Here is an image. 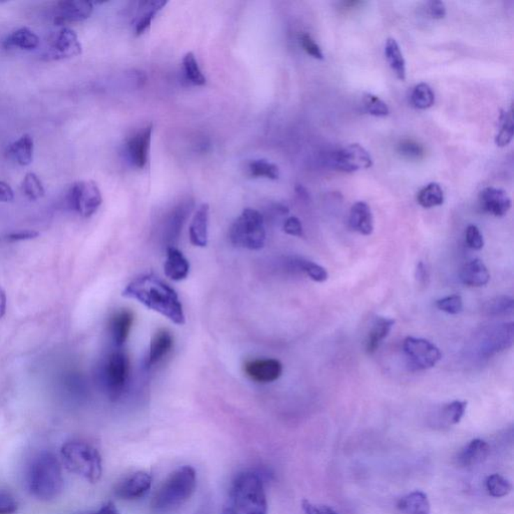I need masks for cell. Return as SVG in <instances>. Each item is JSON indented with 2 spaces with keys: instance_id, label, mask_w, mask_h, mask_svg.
Instances as JSON below:
<instances>
[{
  "instance_id": "6da1fadb",
  "label": "cell",
  "mask_w": 514,
  "mask_h": 514,
  "mask_svg": "<svg viewBox=\"0 0 514 514\" xmlns=\"http://www.w3.org/2000/svg\"><path fill=\"white\" fill-rule=\"evenodd\" d=\"M123 295L138 300L176 325L185 323L184 311L176 291L156 275L144 274L133 279L124 289Z\"/></svg>"
},
{
  "instance_id": "7a4b0ae2",
  "label": "cell",
  "mask_w": 514,
  "mask_h": 514,
  "mask_svg": "<svg viewBox=\"0 0 514 514\" xmlns=\"http://www.w3.org/2000/svg\"><path fill=\"white\" fill-rule=\"evenodd\" d=\"M27 485L32 497L48 501L61 494L64 488L61 463L52 452L38 454L29 463Z\"/></svg>"
},
{
  "instance_id": "3957f363",
  "label": "cell",
  "mask_w": 514,
  "mask_h": 514,
  "mask_svg": "<svg viewBox=\"0 0 514 514\" xmlns=\"http://www.w3.org/2000/svg\"><path fill=\"white\" fill-rule=\"evenodd\" d=\"M224 514H267L265 485L254 472H243L236 477Z\"/></svg>"
},
{
  "instance_id": "277c9868",
  "label": "cell",
  "mask_w": 514,
  "mask_h": 514,
  "mask_svg": "<svg viewBox=\"0 0 514 514\" xmlns=\"http://www.w3.org/2000/svg\"><path fill=\"white\" fill-rule=\"evenodd\" d=\"M196 471L191 466L178 468L163 482L154 495L151 506L157 513L176 511L189 500L196 488Z\"/></svg>"
},
{
  "instance_id": "5b68a950",
  "label": "cell",
  "mask_w": 514,
  "mask_h": 514,
  "mask_svg": "<svg viewBox=\"0 0 514 514\" xmlns=\"http://www.w3.org/2000/svg\"><path fill=\"white\" fill-rule=\"evenodd\" d=\"M61 454L68 471L80 475L91 483L100 480L103 473L102 456L95 447L73 440L64 444Z\"/></svg>"
},
{
  "instance_id": "8992f818",
  "label": "cell",
  "mask_w": 514,
  "mask_h": 514,
  "mask_svg": "<svg viewBox=\"0 0 514 514\" xmlns=\"http://www.w3.org/2000/svg\"><path fill=\"white\" fill-rule=\"evenodd\" d=\"M229 238L235 247L249 250L263 249L265 244V219L256 209L247 208L233 222Z\"/></svg>"
},
{
  "instance_id": "52a82bcc",
  "label": "cell",
  "mask_w": 514,
  "mask_h": 514,
  "mask_svg": "<svg viewBox=\"0 0 514 514\" xmlns=\"http://www.w3.org/2000/svg\"><path fill=\"white\" fill-rule=\"evenodd\" d=\"M403 350L408 366L413 371H424L433 368L442 358V353L437 346L428 339L419 337H406Z\"/></svg>"
},
{
  "instance_id": "ba28073f",
  "label": "cell",
  "mask_w": 514,
  "mask_h": 514,
  "mask_svg": "<svg viewBox=\"0 0 514 514\" xmlns=\"http://www.w3.org/2000/svg\"><path fill=\"white\" fill-rule=\"evenodd\" d=\"M68 202L80 216L89 218L102 205V193L94 181H79L71 187Z\"/></svg>"
},
{
  "instance_id": "9c48e42d",
  "label": "cell",
  "mask_w": 514,
  "mask_h": 514,
  "mask_svg": "<svg viewBox=\"0 0 514 514\" xmlns=\"http://www.w3.org/2000/svg\"><path fill=\"white\" fill-rule=\"evenodd\" d=\"M128 369L130 362L123 352L112 353L108 358L105 364L104 379L105 389L111 400H118L125 391Z\"/></svg>"
},
{
  "instance_id": "30bf717a",
  "label": "cell",
  "mask_w": 514,
  "mask_h": 514,
  "mask_svg": "<svg viewBox=\"0 0 514 514\" xmlns=\"http://www.w3.org/2000/svg\"><path fill=\"white\" fill-rule=\"evenodd\" d=\"M330 166L337 171L353 173L371 168L373 159L364 147L360 144H351L339 149L332 154Z\"/></svg>"
},
{
  "instance_id": "8fae6325",
  "label": "cell",
  "mask_w": 514,
  "mask_h": 514,
  "mask_svg": "<svg viewBox=\"0 0 514 514\" xmlns=\"http://www.w3.org/2000/svg\"><path fill=\"white\" fill-rule=\"evenodd\" d=\"M94 11L91 2L85 0H66L57 2L54 11V24L57 25L79 22L88 20Z\"/></svg>"
},
{
  "instance_id": "7c38bea8",
  "label": "cell",
  "mask_w": 514,
  "mask_h": 514,
  "mask_svg": "<svg viewBox=\"0 0 514 514\" xmlns=\"http://www.w3.org/2000/svg\"><path fill=\"white\" fill-rule=\"evenodd\" d=\"M151 486H152L151 474L145 471H138L126 477L123 481L118 483L115 488V494L124 500L139 499L149 492Z\"/></svg>"
},
{
  "instance_id": "4fadbf2b",
  "label": "cell",
  "mask_w": 514,
  "mask_h": 514,
  "mask_svg": "<svg viewBox=\"0 0 514 514\" xmlns=\"http://www.w3.org/2000/svg\"><path fill=\"white\" fill-rule=\"evenodd\" d=\"M244 373L256 383H272L279 380L282 374V364L275 359H257L244 365Z\"/></svg>"
},
{
  "instance_id": "5bb4252c",
  "label": "cell",
  "mask_w": 514,
  "mask_h": 514,
  "mask_svg": "<svg viewBox=\"0 0 514 514\" xmlns=\"http://www.w3.org/2000/svg\"><path fill=\"white\" fill-rule=\"evenodd\" d=\"M82 45L77 34L68 27L61 29L54 38L52 48L48 52L47 59H64L80 56Z\"/></svg>"
},
{
  "instance_id": "9a60e30c",
  "label": "cell",
  "mask_w": 514,
  "mask_h": 514,
  "mask_svg": "<svg viewBox=\"0 0 514 514\" xmlns=\"http://www.w3.org/2000/svg\"><path fill=\"white\" fill-rule=\"evenodd\" d=\"M479 203L484 212L493 216L502 217L511 208V199L504 190L486 187L479 195Z\"/></svg>"
},
{
  "instance_id": "2e32d148",
  "label": "cell",
  "mask_w": 514,
  "mask_h": 514,
  "mask_svg": "<svg viewBox=\"0 0 514 514\" xmlns=\"http://www.w3.org/2000/svg\"><path fill=\"white\" fill-rule=\"evenodd\" d=\"M153 126L149 125L141 132L137 133L127 143V153L132 164L137 168L143 169L148 162Z\"/></svg>"
},
{
  "instance_id": "e0dca14e",
  "label": "cell",
  "mask_w": 514,
  "mask_h": 514,
  "mask_svg": "<svg viewBox=\"0 0 514 514\" xmlns=\"http://www.w3.org/2000/svg\"><path fill=\"white\" fill-rule=\"evenodd\" d=\"M191 209L192 204H190L189 202H185V203L177 206L170 213L164 227V240L168 243V247H174L173 244L178 240L179 235L182 231L183 225H184L188 215L191 212Z\"/></svg>"
},
{
  "instance_id": "ac0fdd59",
  "label": "cell",
  "mask_w": 514,
  "mask_h": 514,
  "mask_svg": "<svg viewBox=\"0 0 514 514\" xmlns=\"http://www.w3.org/2000/svg\"><path fill=\"white\" fill-rule=\"evenodd\" d=\"M348 224L355 233L371 235L374 231V217L368 203L359 201L353 204L350 211Z\"/></svg>"
},
{
  "instance_id": "d6986e66",
  "label": "cell",
  "mask_w": 514,
  "mask_h": 514,
  "mask_svg": "<svg viewBox=\"0 0 514 514\" xmlns=\"http://www.w3.org/2000/svg\"><path fill=\"white\" fill-rule=\"evenodd\" d=\"M209 205L199 206L190 224V241L194 247H205L208 243Z\"/></svg>"
},
{
  "instance_id": "ffe728a7",
  "label": "cell",
  "mask_w": 514,
  "mask_h": 514,
  "mask_svg": "<svg viewBox=\"0 0 514 514\" xmlns=\"http://www.w3.org/2000/svg\"><path fill=\"white\" fill-rule=\"evenodd\" d=\"M190 265L186 257L176 247L167 249V259L165 261L164 272L167 277L174 281L185 279L189 274Z\"/></svg>"
},
{
  "instance_id": "44dd1931",
  "label": "cell",
  "mask_w": 514,
  "mask_h": 514,
  "mask_svg": "<svg viewBox=\"0 0 514 514\" xmlns=\"http://www.w3.org/2000/svg\"><path fill=\"white\" fill-rule=\"evenodd\" d=\"M173 337L168 330H161L156 332L151 342L148 355H147V367H153L159 364L173 348Z\"/></svg>"
},
{
  "instance_id": "7402d4cb",
  "label": "cell",
  "mask_w": 514,
  "mask_h": 514,
  "mask_svg": "<svg viewBox=\"0 0 514 514\" xmlns=\"http://www.w3.org/2000/svg\"><path fill=\"white\" fill-rule=\"evenodd\" d=\"M490 446L482 439H473L461 450L458 455V463L464 467L481 464L487 459Z\"/></svg>"
},
{
  "instance_id": "603a6c76",
  "label": "cell",
  "mask_w": 514,
  "mask_h": 514,
  "mask_svg": "<svg viewBox=\"0 0 514 514\" xmlns=\"http://www.w3.org/2000/svg\"><path fill=\"white\" fill-rule=\"evenodd\" d=\"M460 279L465 286L480 288L490 282V273L480 259L476 258L463 266L460 272Z\"/></svg>"
},
{
  "instance_id": "cb8c5ba5",
  "label": "cell",
  "mask_w": 514,
  "mask_h": 514,
  "mask_svg": "<svg viewBox=\"0 0 514 514\" xmlns=\"http://www.w3.org/2000/svg\"><path fill=\"white\" fill-rule=\"evenodd\" d=\"M513 323H504L491 330L485 343V352L491 355L511 348L513 343Z\"/></svg>"
},
{
  "instance_id": "d4e9b609",
  "label": "cell",
  "mask_w": 514,
  "mask_h": 514,
  "mask_svg": "<svg viewBox=\"0 0 514 514\" xmlns=\"http://www.w3.org/2000/svg\"><path fill=\"white\" fill-rule=\"evenodd\" d=\"M397 508L404 514H429L431 504L426 493L413 491L399 499Z\"/></svg>"
},
{
  "instance_id": "484cf974",
  "label": "cell",
  "mask_w": 514,
  "mask_h": 514,
  "mask_svg": "<svg viewBox=\"0 0 514 514\" xmlns=\"http://www.w3.org/2000/svg\"><path fill=\"white\" fill-rule=\"evenodd\" d=\"M134 316L131 311L123 309L112 316L110 329L112 341L117 346H122L127 341L130 330L132 329Z\"/></svg>"
},
{
  "instance_id": "4316f807",
  "label": "cell",
  "mask_w": 514,
  "mask_h": 514,
  "mask_svg": "<svg viewBox=\"0 0 514 514\" xmlns=\"http://www.w3.org/2000/svg\"><path fill=\"white\" fill-rule=\"evenodd\" d=\"M394 325L395 320L392 318H383V316L376 318L373 328L369 330L368 339H367V353H373L378 350L382 342L389 336Z\"/></svg>"
},
{
  "instance_id": "83f0119b",
  "label": "cell",
  "mask_w": 514,
  "mask_h": 514,
  "mask_svg": "<svg viewBox=\"0 0 514 514\" xmlns=\"http://www.w3.org/2000/svg\"><path fill=\"white\" fill-rule=\"evenodd\" d=\"M166 1H143L140 2L139 15L135 22V31L137 36H141L150 27L155 15L166 6Z\"/></svg>"
},
{
  "instance_id": "f1b7e54d",
  "label": "cell",
  "mask_w": 514,
  "mask_h": 514,
  "mask_svg": "<svg viewBox=\"0 0 514 514\" xmlns=\"http://www.w3.org/2000/svg\"><path fill=\"white\" fill-rule=\"evenodd\" d=\"M385 54L390 68L399 80H406V61L402 54L399 43L394 38L386 41Z\"/></svg>"
},
{
  "instance_id": "f546056e",
  "label": "cell",
  "mask_w": 514,
  "mask_h": 514,
  "mask_svg": "<svg viewBox=\"0 0 514 514\" xmlns=\"http://www.w3.org/2000/svg\"><path fill=\"white\" fill-rule=\"evenodd\" d=\"M4 47H17L20 50H32L40 45V38L27 27H22L13 31L4 41Z\"/></svg>"
},
{
  "instance_id": "4dcf8cb0",
  "label": "cell",
  "mask_w": 514,
  "mask_h": 514,
  "mask_svg": "<svg viewBox=\"0 0 514 514\" xmlns=\"http://www.w3.org/2000/svg\"><path fill=\"white\" fill-rule=\"evenodd\" d=\"M8 154L22 166H29L34 159V140L29 135H24L9 146Z\"/></svg>"
},
{
  "instance_id": "1f68e13d",
  "label": "cell",
  "mask_w": 514,
  "mask_h": 514,
  "mask_svg": "<svg viewBox=\"0 0 514 514\" xmlns=\"http://www.w3.org/2000/svg\"><path fill=\"white\" fill-rule=\"evenodd\" d=\"M444 200V192L439 183H429L418 192V203L423 208H433L442 205Z\"/></svg>"
},
{
  "instance_id": "d6a6232c",
  "label": "cell",
  "mask_w": 514,
  "mask_h": 514,
  "mask_svg": "<svg viewBox=\"0 0 514 514\" xmlns=\"http://www.w3.org/2000/svg\"><path fill=\"white\" fill-rule=\"evenodd\" d=\"M467 402L453 401L447 404L439 413V420L442 425H456L465 415Z\"/></svg>"
},
{
  "instance_id": "836d02e7",
  "label": "cell",
  "mask_w": 514,
  "mask_h": 514,
  "mask_svg": "<svg viewBox=\"0 0 514 514\" xmlns=\"http://www.w3.org/2000/svg\"><path fill=\"white\" fill-rule=\"evenodd\" d=\"M435 103V94L432 88L426 82H421L414 87L411 93V104L416 109L427 110Z\"/></svg>"
},
{
  "instance_id": "e575fe53",
  "label": "cell",
  "mask_w": 514,
  "mask_h": 514,
  "mask_svg": "<svg viewBox=\"0 0 514 514\" xmlns=\"http://www.w3.org/2000/svg\"><path fill=\"white\" fill-rule=\"evenodd\" d=\"M514 135L513 108L509 111L502 112L499 121V132L495 137V144L498 147H506L513 141Z\"/></svg>"
},
{
  "instance_id": "d590c367",
  "label": "cell",
  "mask_w": 514,
  "mask_h": 514,
  "mask_svg": "<svg viewBox=\"0 0 514 514\" xmlns=\"http://www.w3.org/2000/svg\"><path fill=\"white\" fill-rule=\"evenodd\" d=\"M249 175L254 178H266L277 180L279 177V169L277 165L267 160H254L249 164Z\"/></svg>"
},
{
  "instance_id": "8d00e7d4",
  "label": "cell",
  "mask_w": 514,
  "mask_h": 514,
  "mask_svg": "<svg viewBox=\"0 0 514 514\" xmlns=\"http://www.w3.org/2000/svg\"><path fill=\"white\" fill-rule=\"evenodd\" d=\"M291 263H293V267L305 273L314 281L325 282L329 279V273L325 270V268L316 265L313 261L305 260V259H295Z\"/></svg>"
},
{
  "instance_id": "74e56055",
  "label": "cell",
  "mask_w": 514,
  "mask_h": 514,
  "mask_svg": "<svg viewBox=\"0 0 514 514\" xmlns=\"http://www.w3.org/2000/svg\"><path fill=\"white\" fill-rule=\"evenodd\" d=\"M183 68H184L186 78L191 84L195 86H204L206 84V78L204 77L193 52H187L185 54L183 59Z\"/></svg>"
},
{
  "instance_id": "f35d334b",
  "label": "cell",
  "mask_w": 514,
  "mask_h": 514,
  "mask_svg": "<svg viewBox=\"0 0 514 514\" xmlns=\"http://www.w3.org/2000/svg\"><path fill=\"white\" fill-rule=\"evenodd\" d=\"M485 488L490 497L500 498L509 494L513 490V485L501 475L492 474L486 478Z\"/></svg>"
},
{
  "instance_id": "ab89813d",
  "label": "cell",
  "mask_w": 514,
  "mask_h": 514,
  "mask_svg": "<svg viewBox=\"0 0 514 514\" xmlns=\"http://www.w3.org/2000/svg\"><path fill=\"white\" fill-rule=\"evenodd\" d=\"M514 302L513 298L500 295L490 300L484 307V311L490 316H511L513 314Z\"/></svg>"
},
{
  "instance_id": "60d3db41",
  "label": "cell",
  "mask_w": 514,
  "mask_h": 514,
  "mask_svg": "<svg viewBox=\"0 0 514 514\" xmlns=\"http://www.w3.org/2000/svg\"><path fill=\"white\" fill-rule=\"evenodd\" d=\"M22 191L25 196L31 201L43 198L45 193L41 179L32 172H29L24 176V181H22Z\"/></svg>"
},
{
  "instance_id": "b9f144b4",
  "label": "cell",
  "mask_w": 514,
  "mask_h": 514,
  "mask_svg": "<svg viewBox=\"0 0 514 514\" xmlns=\"http://www.w3.org/2000/svg\"><path fill=\"white\" fill-rule=\"evenodd\" d=\"M362 104H364L365 110L371 116L378 117V118H384L388 116L390 112L389 107L386 104L382 98L373 95V94H366L362 98Z\"/></svg>"
},
{
  "instance_id": "7bdbcfd3",
  "label": "cell",
  "mask_w": 514,
  "mask_h": 514,
  "mask_svg": "<svg viewBox=\"0 0 514 514\" xmlns=\"http://www.w3.org/2000/svg\"><path fill=\"white\" fill-rule=\"evenodd\" d=\"M398 153L406 159L419 160L424 156V149L413 140H404L399 144Z\"/></svg>"
},
{
  "instance_id": "ee69618b",
  "label": "cell",
  "mask_w": 514,
  "mask_h": 514,
  "mask_svg": "<svg viewBox=\"0 0 514 514\" xmlns=\"http://www.w3.org/2000/svg\"><path fill=\"white\" fill-rule=\"evenodd\" d=\"M436 307L440 311L448 314H458L462 311V298L458 295H452L449 297L440 298L436 302Z\"/></svg>"
},
{
  "instance_id": "f6af8a7d",
  "label": "cell",
  "mask_w": 514,
  "mask_h": 514,
  "mask_svg": "<svg viewBox=\"0 0 514 514\" xmlns=\"http://www.w3.org/2000/svg\"><path fill=\"white\" fill-rule=\"evenodd\" d=\"M466 244L469 249L473 250H480L484 247L483 236L479 230L478 227L475 225H469L466 228L465 233Z\"/></svg>"
},
{
  "instance_id": "bcb514c9",
  "label": "cell",
  "mask_w": 514,
  "mask_h": 514,
  "mask_svg": "<svg viewBox=\"0 0 514 514\" xmlns=\"http://www.w3.org/2000/svg\"><path fill=\"white\" fill-rule=\"evenodd\" d=\"M300 43H302V47L307 54L316 59H323V50L309 34H302Z\"/></svg>"
},
{
  "instance_id": "7dc6e473",
  "label": "cell",
  "mask_w": 514,
  "mask_h": 514,
  "mask_svg": "<svg viewBox=\"0 0 514 514\" xmlns=\"http://www.w3.org/2000/svg\"><path fill=\"white\" fill-rule=\"evenodd\" d=\"M18 504L13 495L6 491L0 490V514H15Z\"/></svg>"
},
{
  "instance_id": "c3c4849f",
  "label": "cell",
  "mask_w": 514,
  "mask_h": 514,
  "mask_svg": "<svg viewBox=\"0 0 514 514\" xmlns=\"http://www.w3.org/2000/svg\"><path fill=\"white\" fill-rule=\"evenodd\" d=\"M284 231L288 235L297 236V237H302L304 235L302 222L295 216L289 217L286 220L284 224Z\"/></svg>"
},
{
  "instance_id": "681fc988",
  "label": "cell",
  "mask_w": 514,
  "mask_h": 514,
  "mask_svg": "<svg viewBox=\"0 0 514 514\" xmlns=\"http://www.w3.org/2000/svg\"><path fill=\"white\" fill-rule=\"evenodd\" d=\"M427 13L433 20H442L446 16V6L440 0H433L427 3Z\"/></svg>"
},
{
  "instance_id": "f907efd6",
  "label": "cell",
  "mask_w": 514,
  "mask_h": 514,
  "mask_svg": "<svg viewBox=\"0 0 514 514\" xmlns=\"http://www.w3.org/2000/svg\"><path fill=\"white\" fill-rule=\"evenodd\" d=\"M40 236V233L36 230H22L17 233H13L6 236V240L9 242H16V241H24L36 240Z\"/></svg>"
},
{
  "instance_id": "816d5d0a",
  "label": "cell",
  "mask_w": 514,
  "mask_h": 514,
  "mask_svg": "<svg viewBox=\"0 0 514 514\" xmlns=\"http://www.w3.org/2000/svg\"><path fill=\"white\" fill-rule=\"evenodd\" d=\"M15 198V192L6 182L0 181V202H11Z\"/></svg>"
},
{
  "instance_id": "f5cc1de1",
  "label": "cell",
  "mask_w": 514,
  "mask_h": 514,
  "mask_svg": "<svg viewBox=\"0 0 514 514\" xmlns=\"http://www.w3.org/2000/svg\"><path fill=\"white\" fill-rule=\"evenodd\" d=\"M416 277L420 284H426V281H428V270L423 263H420L417 265Z\"/></svg>"
},
{
  "instance_id": "db71d44e",
  "label": "cell",
  "mask_w": 514,
  "mask_h": 514,
  "mask_svg": "<svg viewBox=\"0 0 514 514\" xmlns=\"http://www.w3.org/2000/svg\"><path fill=\"white\" fill-rule=\"evenodd\" d=\"M85 514H120V513H119V511L118 509H117L116 506H115L112 502L110 501L107 502L105 506L101 507V508L98 509V511H96V513H89Z\"/></svg>"
},
{
  "instance_id": "11a10c76",
  "label": "cell",
  "mask_w": 514,
  "mask_h": 514,
  "mask_svg": "<svg viewBox=\"0 0 514 514\" xmlns=\"http://www.w3.org/2000/svg\"><path fill=\"white\" fill-rule=\"evenodd\" d=\"M302 507L305 514H323L321 507L314 506L309 500H302Z\"/></svg>"
},
{
  "instance_id": "9f6ffc18",
  "label": "cell",
  "mask_w": 514,
  "mask_h": 514,
  "mask_svg": "<svg viewBox=\"0 0 514 514\" xmlns=\"http://www.w3.org/2000/svg\"><path fill=\"white\" fill-rule=\"evenodd\" d=\"M6 304H8V298L4 289L0 288V318H3L6 313Z\"/></svg>"
},
{
  "instance_id": "6f0895ef",
  "label": "cell",
  "mask_w": 514,
  "mask_h": 514,
  "mask_svg": "<svg viewBox=\"0 0 514 514\" xmlns=\"http://www.w3.org/2000/svg\"><path fill=\"white\" fill-rule=\"evenodd\" d=\"M321 513L323 514H337L336 511H334V509L330 508L329 506H321Z\"/></svg>"
}]
</instances>
